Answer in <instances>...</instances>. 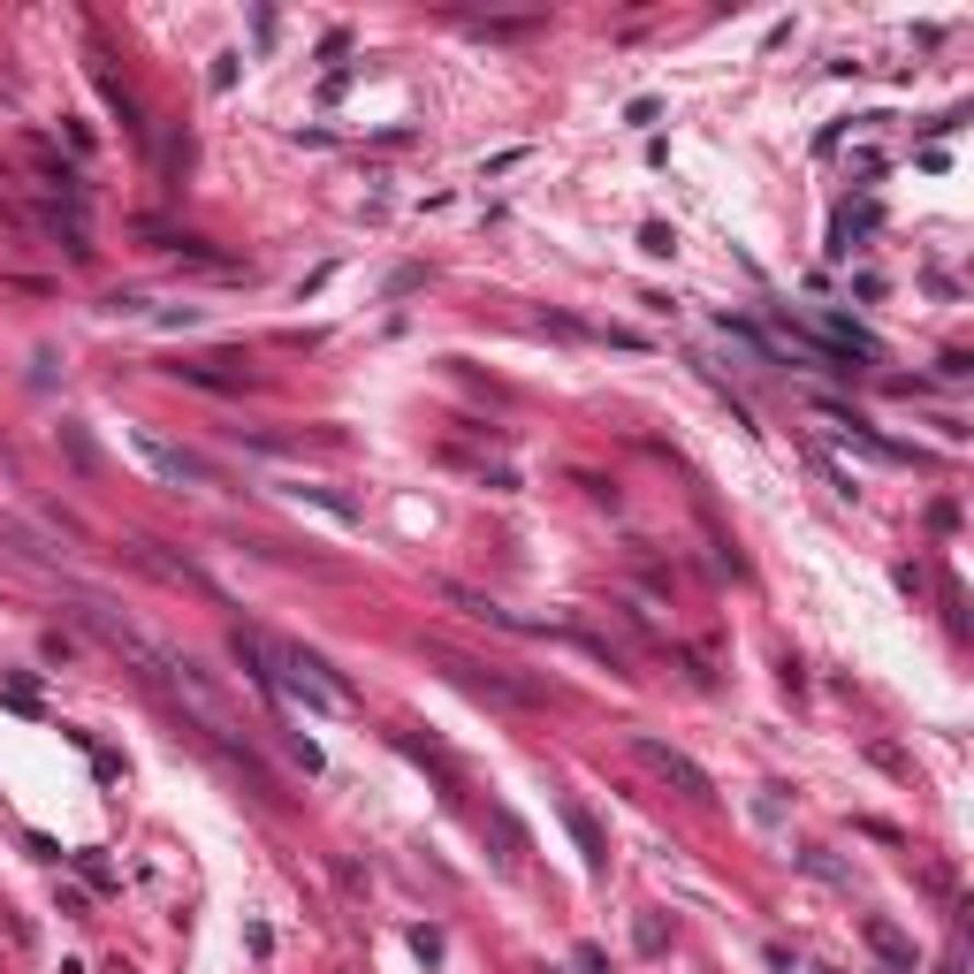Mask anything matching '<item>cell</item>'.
Returning <instances> with one entry per match:
<instances>
[{"label":"cell","instance_id":"cell-4","mask_svg":"<svg viewBox=\"0 0 974 974\" xmlns=\"http://www.w3.org/2000/svg\"><path fill=\"white\" fill-rule=\"evenodd\" d=\"M434 662H442V670H450L465 693H487V700H502V708H525V700H533L518 677H502V670H480V662H465V654H442V648H434Z\"/></svg>","mask_w":974,"mask_h":974},{"label":"cell","instance_id":"cell-10","mask_svg":"<svg viewBox=\"0 0 974 974\" xmlns=\"http://www.w3.org/2000/svg\"><path fill=\"white\" fill-rule=\"evenodd\" d=\"M411 952L434 967V960H442V929H411Z\"/></svg>","mask_w":974,"mask_h":974},{"label":"cell","instance_id":"cell-1","mask_svg":"<svg viewBox=\"0 0 974 974\" xmlns=\"http://www.w3.org/2000/svg\"><path fill=\"white\" fill-rule=\"evenodd\" d=\"M275 685L298 693L313 716H343V708H350V685L327 670L321 654H305V648H275Z\"/></svg>","mask_w":974,"mask_h":974},{"label":"cell","instance_id":"cell-7","mask_svg":"<svg viewBox=\"0 0 974 974\" xmlns=\"http://www.w3.org/2000/svg\"><path fill=\"white\" fill-rule=\"evenodd\" d=\"M290 495H298V502H321L327 518H343V525L358 518V502H350V495H335V487H290Z\"/></svg>","mask_w":974,"mask_h":974},{"label":"cell","instance_id":"cell-3","mask_svg":"<svg viewBox=\"0 0 974 974\" xmlns=\"http://www.w3.org/2000/svg\"><path fill=\"white\" fill-rule=\"evenodd\" d=\"M130 450H138V457H146L167 487H213V465H206V457H190V450H175V442H161L153 427H130Z\"/></svg>","mask_w":974,"mask_h":974},{"label":"cell","instance_id":"cell-8","mask_svg":"<svg viewBox=\"0 0 974 974\" xmlns=\"http://www.w3.org/2000/svg\"><path fill=\"white\" fill-rule=\"evenodd\" d=\"M0 548H15V556H38V541H31V525H15V518H0Z\"/></svg>","mask_w":974,"mask_h":974},{"label":"cell","instance_id":"cell-2","mask_svg":"<svg viewBox=\"0 0 974 974\" xmlns=\"http://www.w3.org/2000/svg\"><path fill=\"white\" fill-rule=\"evenodd\" d=\"M633 754L648 762V769H654V777H662V785H670V792H677V800H716V785H708V769H700L693 754H677L670 739H654V731H633Z\"/></svg>","mask_w":974,"mask_h":974},{"label":"cell","instance_id":"cell-9","mask_svg":"<svg viewBox=\"0 0 974 974\" xmlns=\"http://www.w3.org/2000/svg\"><path fill=\"white\" fill-rule=\"evenodd\" d=\"M61 442H69V457H77V465H84V473H92V465H100V457H92V442H84V427H61Z\"/></svg>","mask_w":974,"mask_h":974},{"label":"cell","instance_id":"cell-5","mask_svg":"<svg viewBox=\"0 0 974 974\" xmlns=\"http://www.w3.org/2000/svg\"><path fill=\"white\" fill-rule=\"evenodd\" d=\"M860 937H868V952H876V960H891L898 974H914V937H906V929H891L883 914H868V921H860Z\"/></svg>","mask_w":974,"mask_h":974},{"label":"cell","instance_id":"cell-6","mask_svg":"<svg viewBox=\"0 0 974 974\" xmlns=\"http://www.w3.org/2000/svg\"><path fill=\"white\" fill-rule=\"evenodd\" d=\"M564 830L579 837V853H587V868H610V845H602V830H594V814L579 808V800H564Z\"/></svg>","mask_w":974,"mask_h":974}]
</instances>
